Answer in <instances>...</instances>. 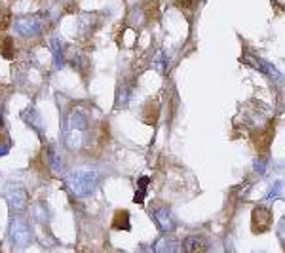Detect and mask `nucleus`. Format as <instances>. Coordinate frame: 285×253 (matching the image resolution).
<instances>
[{
    "instance_id": "obj_1",
    "label": "nucleus",
    "mask_w": 285,
    "mask_h": 253,
    "mask_svg": "<svg viewBox=\"0 0 285 253\" xmlns=\"http://www.w3.org/2000/svg\"><path fill=\"white\" fill-rule=\"evenodd\" d=\"M101 183V173L95 168H76L65 175V185L74 196H91Z\"/></svg>"
},
{
    "instance_id": "obj_2",
    "label": "nucleus",
    "mask_w": 285,
    "mask_h": 253,
    "mask_svg": "<svg viewBox=\"0 0 285 253\" xmlns=\"http://www.w3.org/2000/svg\"><path fill=\"white\" fill-rule=\"evenodd\" d=\"M8 240L16 250H25L35 242L33 225L21 215H12L8 223Z\"/></svg>"
},
{
    "instance_id": "obj_3",
    "label": "nucleus",
    "mask_w": 285,
    "mask_h": 253,
    "mask_svg": "<svg viewBox=\"0 0 285 253\" xmlns=\"http://www.w3.org/2000/svg\"><path fill=\"white\" fill-rule=\"evenodd\" d=\"M48 27V14H35V16H19L14 21V29L19 38H38Z\"/></svg>"
},
{
    "instance_id": "obj_4",
    "label": "nucleus",
    "mask_w": 285,
    "mask_h": 253,
    "mask_svg": "<svg viewBox=\"0 0 285 253\" xmlns=\"http://www.w3.org/2000/svg\"><path fill=\"white\" fill-rule=\"evenodd\" d=\"M4 200H6V204H8V208H10V211L14 213V215H21L27 208H29V192H27V189L23 187V185H19V183H14V181H10L6 187H4Z\"/></svg>"
},
{
    "instance_id": "obj_5",
    "label": "nucleus",
    "mask_w": 285,
    "mask_h": 253,
    "mask_svg": "<svg viewBox=\"0 0 285 253\" xmlns=\"http://www.w3.org/2000/svg\"><path fill=\"white\" fill-rule=\"evenodd\" d=\"M148 213H150L152 221L156 223V227L160 229L163 234H167V232H173V231H175L177 221H175V215H173V211H171V208H169V206L156 202V204H152V206L148 208Z\"/></svg>"
},
{
    "instance_id": "obj_6",
    "label": "nucleus",
    "mask_w": 285,
    "mask_h": 253,
    "mask_svg": "<svg viewBox=\"0 0 285 253\" xmlns=\"http://www.w3.org/2000/svg\"><path fill=\"white\" fill-rule=\"evenodd\" d=\"M272 211L266 206H257L253 210V215H251V229L255 234H263L272 229Z\"/></svg>"
},
{
    "instance_id": "obj_7",
    "label": "nucleus",
    "mask_w": 285,
    "mask_h": 253,
    "mask_svg": "<svg viewBox=\"0 0 285 253\" xmlns=\"http://www.w3.org/2000/svg\"><path fill=\"white\" fill-rule=\"evenodd\" d=\"M209 242L202 234H190L181 242V253H207Z\"/></svg>"
},
{
    "instance_id": "obj_8",
    "label": "nucleus",
    "mask_w": 285,
    "mask_h": 253,
    "mask_svg": "<svg viewBox=\"0 0 285 253\" xmlns=\"http://www.w3.org/2000/svg\"><path fill=\"white\" fill-rule=\"evenodd\" d=\"M244 63H245V65H251L253 69L261 71L263 74H266L268 78H272V80H280V78H282L280 71H278L272 63H268V61L261 59V57H255V55H244Z\"/></svg>"
},
{
    "instance_id": "obj_9",
    "label": "nucleus",
    "mask_w": 285,
    "mask_h": 253,
    "mask_svg": "<svg viewBox=\"0 0 285 253\" xmlns=\"http://www.w3.org/2000/svg\"><path fill=\"white\" fill-rule=\"evenodd\" d=\"M21 120L31 127L35 129L38 135H44V129H46V122L42 118V114L36 110L35 107H27L25 110H21Z\"/></svg>"
},
{
    "instance_id": "obj_10",
    "label": "nucleus",
    "mask_w": 285,
    "mask_h": 253,
    "mask_svg": "<svg viewBox=\"0 0 285 253\" xmlns=\"http://www.w3.org/2000/svg\"><path fill=\"white\" fill-rule=\"evenodd\" d=\"M154 252L156 253H181V240L173 236V232L160 236L154 244Z\"/></svg>"
},
{
    "instance_id": "obj_11",
    "label": "nucleus",
    "mask_w": 285,
    "mask_h": 253,
    "mask_svg": "<svg viewBox=\"0 0 285 253\" xmlns=\"http://www.w3.org/2000/svg\"><path fill=\"white\" fill-rule=\"evenodd\" d=\"M44 152H46V162H48V168H50L54 173H57V175L65 173V160H63L61 152L57 150V147H54V145H48V147L44 148Z\"/></svg>"
},
{
    "instance_id": "obj_12",
    "label": "nucleus",
    "mask_w": 285,
    "mask_h": 253,
    "mask_svg": "<svg viewBox=\"0 0 285 253\" xmlns=\"http://www.w3.org/2000/svg\"><path fill=\"white\" fill-rule=\"evenodd\" d=\"M31 217L40 225H50V221L54 219V213H52L50 206L44 200H36L35 204L31 206Z\"/></svg>"
},
{
    "instance_id": "obj_13",
    "label": "nucleus",
    "mask_w": 285,
    "mask_h": 253,
    "mask_svg": "<svg viewBox=\"0 0 285 253\" xmlns=\"http://www.w3.org/2000/svg\"><path fill=\"white\" fill-rule=\"evenodd\" d=\"M50 52L54 55V71H61L67 65V55H65V48H63L61 38L55 36L50 40Z\"/></svg>"
},
{
    "instance_id": "obj_14",
    "label": "nucleus",
    "mask_w": 285,
    "mask_h": 253,
    "mask_svg": "<svg viewBox=\"0 0 285 253\" xmlns=\"http://www.w3.org/2000/svg\"><path fill=\"white\" fill-rule=\"evenodd\" d=\"M110 227H112L114 231H125V232H129V231H131L129 211H127V210H118V211L114 213V219H112Z\"/></svg>"
},
{
    "instance_id": "obj_15",
    "label": "nucleus",
    "mask_w": 285,
    "mask_h": 253,
    "mask_svg": "<svg viewBox=\"0 0 285 253\" xmlns=\"http://www.w3.org/2000/svg\"><path fill=\"white\" fill-rule=\"evenodd\" d=\"M131 95H133V86H127V84H122V88L118 90V95H116V108H125L131 101Z\"/></svg>"
},
{
    "instance_id": "obj_16",
    "label": "nucleus",
    "mask_w": 285,
    "mask_h": 253,
    "mask_svg": "<svg viewBox=\"0 0 285 253\" xmlns=\"http://www.w3.org/2000/svg\"><path fill=\"white\" fill-rule=\"evenodd\" d=\"M76 29H78V33H80V35H88V33H93V29H95L93 16H89V14L80 16L78 23H76Z\"/></svg>"
},
{
    "instance_id": "obj_17",
    "label": "nucleus",
    "mask_w": 285,
    "mask_h": 253,
    "mask_svg": "<svg viewBox=\"0 0 285 253\" xmlns=\"http://www.w3.org/2000/svg\"><path fill=\"white\" fill-rule=\"evenodd\" d=\"M148 185H150V179H148V177H141V179L137 181V190H135V196H133V202H135V204H142V202H144Z\"/></svg>"
},
{
    "instance_id": "obj_18",
    "label": "nucleus",
    "mask_w": 285,
    "mask_h": 253,
    "mask_svg": "<svg viewBox=\"0 0 285 253\" xmlns=\"http://www.w3.org/2000/svg\"><path fill=\"white\" fill-rule=\"evenodd\" d=\"M10 150H12V139H10V135L4 133V131H0V158L6 156V154H10Z\"/></svg>"
},
{
    "instance_id": "obj_19",
    "label": "nucleus",
    "mask_w": 285,
    "mask_h": 253,
    "mask_svg": "<svg viewBox=\"0 0 285 253\" xmlns=\"http://www.w3.org/2000/svg\"><path fill=\"white\" fill-rule=\"evenodd\" d=\"M282 189H284V183H282V181H276V183L272 185V189L266 192L268 202H274V200L282 198Z\"/></svg>"
},
{
    "instance_id": "obj_20",
    "label": "nucleus",
    "mask_w": 285,
    "mask_h": 253,
    "mask_svg": "<svg viewBox=\"0 0 285 253\" xmlns=\"http://www.w3.org/2000/svg\"><path fill=\"white\" fill-rule=\"evenodd\" d=\"M165 67H167L165 54H163V52H158V54H156V57L152 59V69H156L158 72H165Z\"/></svg>"
},
{
    "instance_id": "obj_21",
    "label": "nucleus",
    "mask_w": 285,
    "mask_h": 253,
    "mask_svg": "<svg viewBox=\"0 0 285 253\" xmlns=\"http://www.w3.org/2000/svg\"><path fill=\"white\" fill-rule=\"evenodd\" d=\"M253 168H255V173H259V175H265L268 171V162L266 158H263V156H259L255 162H253Z\"/></svg>"
},
{
    "instance_id": "obj_22",
    "label": "nucleus",
    "mask_w": 285,
    "mask_h": 253,
    "mask_svg": "<svg viewBox=\"0 0 285 253\" xmlns=\"http://www.w3.org/2000/svg\"><path fill=\"white\" fill-rule=\"evenodd\" d=\"M276 234H278V240H280L282 248L285 250V217H282V219H280V223H278V229H276Z\"/></svg>"
},
{
    "instance_id": "obj_23",
    "label": "nucleus",
    "mask_w": 285,
    "mask_h": 253,
    "mask_svg": "<svg viewBox=\"0 0 285 253\" xmlns=\"http://www.w3.org/2000/svg\"><path fill=\"white\" fill-rule=\"evenodd\" d=\"M200 0H177V6L179 8H183V10H190V8H194Z\"/></svg>"
},
{
    "instance_id": "obj_24",
    "label": "nucleus",
    "mask_w": 285,
    "mask_h": 253,
    "mask_svg": "<svg viewBox=\"0 0 285 253\" xmlns=\"http://www.w3.org/2000/svg\"><path fill=\"white\" fill-rule=\"evenodd\" d=\"M137 253H156V252H154V248H152V246H141Z\"/></svg>"
},
{
    "instance_id": "obj_25",
    "label": "nucleus",
    "mask_w": 285,
    "mask_h": 253,
    "mask_svg": "<svg viewBox=\"0 0 285 253\" xmlns=\"http://www.w3.org/2000/svg\"><path fill=\"white\" fill-rule=\"evenodd\" d=\"M4 120H6V118H4V103L0 101V129L4 127Z\"/></svg>"
}]
</instances>
